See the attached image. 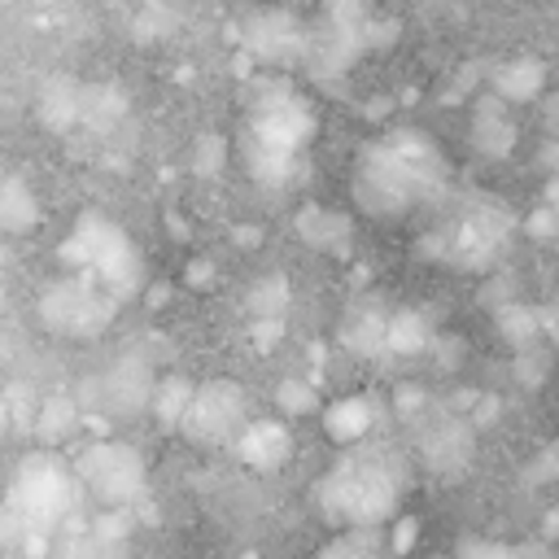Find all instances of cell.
Instances as JSON below:
<instances>
[{
    "label": "cell",
    "instance_id": "cell-1",
    "mask_svg": "<svg viewBox=\"0 0 559 559\" xmlns=\"http://www.w3.org/2000/svg\"><path fill=\"white\" fill-rule=\"evenodd\" d=\"M445 188V162L419 131H393L376 140L354 170V205L371 218H402Z\"/></svg>",
    "mask_w": 559,
    "mask_h": 559
},
{
    "label": "cell",
    "instance_id": "cell-2",
    "mask_svg": "<svg viewBox=\"0 0 559 559\" xmlns=\"http://www.w3.org/2000/svg\"><path fill=\"white\" fill-rule=\"evenodd\" d=\"M402 459L380 445H349V454L319 480V511L341 528H384L402 498Z\"/></svg>",
    "mask_w": 559,
    "mask_h": 559
},
{
    "label": "cell",
    "instance_id": "cell-3",
    "mask_svg": "<svg viewBox=\"0 0 559 559\" xmlns=\"http://www.w3.org/2000/svg\"><path fill=\"white\" fill-rule=\"evenodd\" d=\"M314 135V114L310 105L288 92V87H266L253 118H249V131L240 140V157H245V170L266 183V188H280L288 183L306 140Z\"/></svg>",
    "mask_w": 559,
    "mask_h": 559
},
{
    "label": "cell",
    "instance_id": "cell-4",
    "mask_svg": "<svg viewBox=\"0 0 559 559\" xmlns=\"http://www.w3.org/2000/svg\"><path fill=\"white\" fill-rule=\"evenodd\" d=\"M61 262L70 271L92 275L118 301H127V297H135L144 288V253H140V245L114 218H105L96 210L79 214L74 231L61 245Z\"/></svg>",
    "mask_w": 559,
    "mask_h": 559
},
{
    "label": "cell",
    "instance_id": "cell-5",
    "mask_svg": "<svg viewBox=\"0 0 559 559\" xmlns=\"http://www.w3.org/2000/svg\"><path fill=\"white\" fill-rule=\"evenodd\" d=\"M79 493H83V485H79L74 467L66 459H57L52 450H39L13 467L4 507L22 520L26 533H52L79 511Z\"/></svg>",
    "mask_w": 559,
    "mask_h": 559
},
{
    "label": "cell",
    "instance_id": "cell-6",
    "mask_svg": "<svg viewBox=\"0 0 559 559\" xmlns=\"http://www.w3.org/2000/svg\"><path fill=\"white\" fill-rule=\"evenodd\" d=\"M74 476L83 485V493H92L100 507H131L144 498V485H148V467L140 459L135 445L127 441H92L74 454Z\"/></svg>",
    "mask_w": 559,
    "mask_h": 559
},
{
    "label": "cell",
    "instance_id": "cell-7",
    "mask_svg": "<svg viewBox=\"0 0 559 559\" xmlns=\"http://www.w3.org/2000/svg\"><path fill=\"white\" fill-rule=\"evenodd\" d=\"M114 310H118V297L105 293L83 271H70L39 293V319H44V328H52L61 336H96L109 328Z\"/></svg>",
    "mask_w": 559,
    "mask_h": 559
},
{
    "label": "cell",
    "instance_id": "cell-8",
    "mask_svg": "<svg viewBox=\"0 0 559 559\" xmlns=\"http://www.w3.org/2000/svg\"><path fill=\"white\" fill-rule=\"evenodd\" d=\"M245 424H249V397H245V389L236 380L218 376V380L197 384L192 406H188L179 432L192 437L197 445H218V441H236Z\"/></svg>",
    "mask_w": 559,
    "mask_h": 559
},
{
    "label": "cell",
    "instance_id": "cell-9",
    "mask_svg": "<svg viewBox=\"0 0 559 559\" xmlns=\"http://www.w3.org/2000/svg\"><path fill=\"white\" fill-rule=\"evenodd\" d=\"M472 450H476V424L467 415H459V411L424 419L419 432H415V459L437 476L463 472L472 463Z\"/></svg>",
    "mask_w": 559,
    "mask_h": 559
},
{
    "label": "cell",
    "instance_id": "cell-10",
    "mask_svg": "<svg viewBox=\"0 0 559 559\" xmlns=\"http://www.w3.org/2000/svg\"><path fill=\"white\" fill-rule=\"evenodd\" d=\"M153 384H157V376H153L148 358L144 354H122L96 380V397L109 415H140L153 402Z\"/></svg>",
    "mask_w": 559,
    "mask_h": 559
},
{
    "label": "cell",
    "instance_id": "cell-11",
    "mask_svg": "<svg viewBox=\"0 0 559 559\" xmlns=\"http://www.w3.org/2000/svg\"><path fill=\"white\" fill-rule=\"evenodd\" d=\"M507 231H511V218H507L498 205H480V210H472V214L454 227L445 253H450V262H459V266H467V271H485V266L493 262V253L502 249Z\"/></svg>",
    "mask_w": 559,
    "mask_h": 559
},
{
    "label": "cell",
    "instance_id": "cell-12",
    "mask_svg": "<svg viewBox=\"0 0 559 559\" xmlns=\"http://www.w3.org/2000/svg\"><path fill=\"white\" fill-rule=\"evenodd\" d=\"M236 450L249 467H280L288 454H293V432L284 419H249L236 437Z\"/></svg>",
    "mask_w": 559,
    "mask_h": 559
},
{
    "label": "cell",
    "instance_id": "cell-13",
    "mask_svg": "<svg viewBox=\"0 0 559 559\" xmlns=\"http://www.w3.org/2000/svg\"><path fill=\"white\" fill-rule=\"evenodd\" d=\"M297 236H301L310 249H319V253H345L349 240H354V223H349V214H341V210L306 205V210L297 214Z\"/></svg>",
    "mask_w": 559,
    "mask_h": 559
},
{
    "label": "cell",
    "instance_id": "cell-14",
    "mask_svg": "<svg viewBox=\"0 0 559 559\" xmlns=\"http://www.w3.org/2000/svg\"><path fill=\"white\" fill-rule=\"evenodd\" d=\"M384 336H389V310L376 306V301H358L345 310V323H341V345L371 358V354H384Z\"/></svg>",
    "mask_w": 559,
    "mask_h": 559
},
{
    "label": "cell",
    "instance_id": "cell-15",
    "mask_svg": "<svg viewBox=\"0 0 559 559\" xmlns=\"http://www.w3.org/2000/svg\"><path fill=\"white\" fill-rule=\"evenodd\" d=\"M376 428V406L367 402V397H341V402H332L328 411H323V432H328V441H336V445H362L367 441V432Z\"/></svg>",
    "mask_w": 559,
    "mask_h": 559
},
{
    "label": "cell",
    "instance_id": "cell-16",
    "mask_svg": "<svg viewBox=\"0 0 559 559\" xmlns=\"http://www.w3.org/2000/svg\"><path fill=\"white\" fill-rule=\"evenodd\" d=\"M542 87H546V70H542V61H533V57H515V61H507V66L493 70V96H498L502 105L537 100Z\"/></svg>",
    "mask_w": 559,
    "mask_h": 559
},
{
    "label": "cell",
    "instance_id": "cell-17",
    "mask_svg": "<svg viewBox=\"0 0 559 559\" xmlns=\"http://www.w3.org/2000/svg\"><path fill=\"white\" fill-rule=\"evenodd\" d=\"M432 349V319L424 310H389V336H384V354L397 358H415Z\"/></svg>",
    "mask_w": 559,
    "mask_h": 559
},
{
    "label": "cell",
    "instance_id": "cell-18",
    "mask_svg": "<svg viewBox=\"0 0 559 559\" xmlns=\"http://www.w3.org/2000/svg\"><path fill=\"white\" fill-rule=\"evenodd\" d=\"M472 140H476V148L489 153V157H507V153L515 148V122H511V114H507V105H502L498 96L485 100V109L476 114Z\"/></svg>",
    "mask_w": 559,
    "mask_h": 559
},
{
    "label": "cell",
    "instance_id": "cell-19",
    "mask_svg": "<svg viewBox=\"0 0 559 559\" xmlns=\"http://www.w3.org/2000/svg\"><path fill=\"white\" fill-rule=\"evenodd\" d=\"M39 223V201L26 179L0 175V227L4 231H31Z\"/></svg>",
    "mask_w": 559,
    "mask_h": 559
},
{
    "label": "cell",
    "instance_id": "cell-20",
    "mask_svg": "<svg viewBox=\"0 0 559 559\" xmlns=\"http://www.w3.org/2000/svg\"><path fill=\"white\" fill-rule=\"evenodd\" d=\"M31 419H35V437L44 441V450H57L79 428V406L66 393H57V397H44Z\"/></svg>",
    "mask_w": 559,
    "mask_h": 559
},
{
    "label": "cell",
    "instance_id": "cell-21",
    "mask_svg": "<svg viewBox=\"0 0 559 559\" xmlns=\"http://www.w3.org/2000/svg\"><path fill=\"white\" fill-rule=\"evenodd\" d=\"M192 393H197V384H192L188 376H162V380L153 384V402H148L153 419H157L162 428H179L183 415H188V406H192Z\"/></svg>",
    "mask_w": 559,
    "mask_h": 559
},
{
    "label": "cell",
    "instance_id": "cell-22",
    "mask_svg": "<svg viewBox=\"0 0 559 559\" xmlns=\"http://www.w3.org/2000/svg\"><path fill=\"white\" fill-rule=\"evenodd\" d=\"M39 114H44V122L57 127V131L83 122V87L70 83V79H52V83L44 87V96H39Z\"/></svg>",
    "mask_w": 559,
    "mask_h": 559
},
{
    "label": "cell",
    "instance_id": "cell-23",
    "mask_svg": "<svg viewBox=\"0 0 559 559\" xmlns=\"http://www.w3.org/2000/svg\"><path fill=\"white\" fill-rule=\"evenodd\" d=\"M384 528H345L341 537H332L319 550V559H393L389 542H384Z\"/></svg>",
    "mask_w": 559,
    "mask_h": 559
},
{
    "label": "cell",
    "instance_id": "cell-24",
    "mask_svg": "<svg viewBox=\"0 0 559 559\" xmlns=\"http://www.w3.org/2000/svg\"><path fill=\"white\" fill-rule=\"evenodd\" d=\"M245 310H249V319H284V310H288V280L284 275L253 280L249 293H245Z\"/></svg>",
    "mask_w": 559,
    "mask_h": 559
},
{
    "label": "cell",
    "instance_id": "cell-25",
    "mask_svg": "<svg viewBox=\"0 0 559 559\" xmlns=\"http://www.w3.org/2000/svg\"><path fill=\"white\" fill-rule=\"evenodd\" d=\"M122 555H127V542H122V537H109V533H100V528L74 533V537L57 550V559H122Z\"/></svg>",
    "mask_w": 559,
    "mask_h": 559
},
{
    "label": "cell",
    "instance_id": "cell-26",
    "mask_svg": "<svg viewBox=\"0 0 559 559\" xmlns=\"http://www.w3.org/2000/svg\"><path fill=\"white\" fill-rule=\"evenodd\" d=\"M275 406H280L284 419H301V415H314L319 411V393L306 380H280L275 384Z\"/></svg>",
    "mask_w": 559,
    "mask_h": 559
},
{
    "label": "cell",
    "instance_id": "cell-27",
    "mask_svg": "<svg viewBox=\"0 0 559 559\" xmlns=\"http://www.w3.org/2000/svg\"><path fill=\"white\" fill-rule=\"evenodd\" d=\"M454 559H528L520 546H511V542H489V537H467V542H459V550H454Z\"/></svg>",
    "mask_w": 559,
    "mask_h": 559
},
{
    "label": "cell",
    "instance_id": "cell-28",
    "mask_svg": "<svg viewBox=\"0 0 559 559\" xmlns=\"http://www.w3.org/2000/svg\"><path fill=\"white\" fill-rule=\"evenodd\" d=\"M415 528H419L415 520H397V524H393V537H384L393 559H406V555H411V546H415Z\"/></svg>",
    "mask_w": 559,
    "mask_h": 559
},
{
    "label": "cell",
    "instance_id": "cell-29",
    "mask_svg": "<svg viewBox=\"0 0 559 559\" xmlns=\"http://www.w3.org/2000/svg\"><path fill=\"white\" fill-rule=\"evenodd\" d=\"M205 275H214L210 262H192V266H188V284H205Z\"/></svg>",
    "mask_w": 559,
    "mask_h": 559
}]
</instances>
